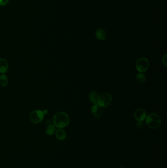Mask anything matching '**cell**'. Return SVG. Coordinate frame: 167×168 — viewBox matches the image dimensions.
I'll list each match as a JSON object with an SVG mask.
<instances>
[{
	"label": "cell",
	"instance_id": "1",
	"mask_svg": "<svg viewBox=\"0 0 167 168\" xmlns=\"http://www.w3.org/2000/svg\"><path fill=\"white\" fill-rule=\"evenodd\" d=\"M52 122L55 127L58 129H64L69 125L70 118L66 113L59 112L54 115Z\"/></svg>",
	"mask_w": 167,
	"mask_h": 168
},
{
	"label": "cell",
	"instance_id": "2",
	"mask_svg": "<svg viewBox=\"0 0 167 168\" xmlns=\"http://www.w3.org/2000/svg\"><path fill=\"white\" fill-rule=\"evenodd\" d=\"M147 125L152 129H158L160 127L161 120L159 115L155 113H151L148 115L145 118Z\"/></svg>",
	"mask_w": 167,
	"mask_h": 168
},
{
	"label": "cell",
	"instance_id": "3",
	"mask_svg": "<svg viewBox=\"0 0 167 168\" xmlns=\"http://www.w3.org/2000/svg\"><path fill=\"white\" fill-rule=\"evenodd\" d=\"M149 63L148 59L140 58L138 59L136 63L135 67L137 70L139 72H144L149 68Z\"/></svg>",
	"mask_w": 167,
	"mask_h": 168
},
{
	"label": "cell",
	"instance_id": "4",
	"mask_svg": "<svg viewBox=\"0 0 167 168\" xmlns=\"http://www.w3.org/2000/svg\"><path fill=\"white\" fill-rule=\"evenodd\" d=\"M112 100V98L109 94L108 93H104L99 95L98 103L99 105L101 107L105 108L111 104V102Z\"/></svg>",
	"mask_w": 167,
	"mask_h": 168
},
{
	"label": "cell",
	"instance_id": "5",
	"mask_svg": "<svg viewBox=\"0 0 167 168\" xmlns=\"http://www.w3.org/2000/svg\"><path fill=\"white\" fill-rule=\"evenodd\" d=\"M44 118V113L40 110L33 111L30 114L29 120L32 123L35 124L41 122Z\"/></svg>",
	"mask_w": 167,
	"mask_h": 168
},
{
	"label": "cell",
	"instance_id": "6",
	"mask_svg": "<svg viewBox=\"0 0 167 168\" xmlns=\"http://www.w3.org/2000/svg\"><path fill=\"white\" fill-rule=\"evenodd\" d=\"M134 118L139 122H142L147 117V113L143 109L138 108L134 112Z\"/></svg>",
	"mask_w": 167,
	"mask_h": 168
},
{
	"label": "cell",
	"instance_id": "7",
	"mask_svg": "<svg viewBox=\"0 0 167 168\" xmlns=\"http://www.w3.org/2000/svg\"><path fill=\"white\" fill-rule=\"evenodd\" d=\"M92 113L96 118H100L102 113H103V110L100 106L98 104H94L92 107L91 109Z\"/></svg>",
	"mask_w": 167,
	"mask_h": 168
},
{
	"label": "cell",
	"instance_id": "8",
	"mask_svg": "<svg viewBox=\"0 0 167 168\" xmlns=\"http://www.w3.org/2000/svg\"><path fill=\"white\" fill-rule=\"evenodd\" d=\"M9 67V64L7 60L5 58H0V73L5 74Z\"/></svg>",
	"mask_w": 167,
	"mask_h": 168
},
{
	"label": "cell",
	"instance_id": "9",
	"mask_svg": "<svg viewBox=\"0 0 167 168\" xmlns=\"http://www.w3.org/2000/svg\"><path fill=\"white\" fill-rule=\"evenodd\" d=\"M55 136L59 141H63L66 138V132L63 129H58L55 132Z\"/></svg>",
	"mask_w": 167,
	"mask_h": 168
},
{
	"label": "cell",
	"instance_id": "10",
	"mask_svg": "<svg viewBox=\"0 0 167 168\" xmlns=\"http://www.w3.org/2000/svg\"><path fill=\"white\" fill-rule=\"evenodd\" d=\"M106 36H107V35H106V32L103 29H98L96 31V37H97L98 39L100 40L101 41L105 40L106 39Z\"/></svg>",
	"mask_w": 167,
	"mask_h": 168
},
{
	"label": "cell",
	"instance_id": "11",
	"mask_svg": "<svg viewBox=\"0 0 167 168\" xmlns=\"http://www.w3.org/2000/svg\"><path fill=\"white\" fill-rule=\"evenodd\" d=\"M8 79L5 74H2L0 75V86L3 87H5L8 85Z\"/></svg>",
	"mask_w": 167,
	"mask_h": 168
},
{
	"label": "cell",
	"instance_id": "12",
	"mask_svg": "<svg viewBox=\"0 0 167 168\" xmlns=\"http://www.w3.org/2000/svg\"><path fill=\"white\" fill-rule=\"evenodd\" d=\"M99 97V95H98V94L94 91L91 92L89 94L90 100L94 104H97L98 103Z\"/></svg>",
	"mask_w": 167,
	"mask_h": 168
},
{
	"label": "cell",
	"instance_id": "13",
	"mask_svg": "<svg viewBox=\"0 0 167 168\" xmlns=\"http://www.w3.org/2000/svg\"><path fill=\"white\" fill-rule=\"evenodd\" d=\"M56 129L54 125H49L48 126L46 129V133L48 136H51L55 133Z\"/></svg>",
	"mask_w": 167,
	"mask_h": 168
},
{
	"label": "cell",
	"instance_id": "14",
	"mask_svg": "<svg viewBox=\"0 0 167 168\" xmlns=\"http://www.w3.org/2000/svg\"><path fill=\"white\" fill-rule=\"evenodd\" d=\"M136 79L140 83H144L146 81V77L144 74L141 72H139L137 74Z\"/></svg>",
	"mask_w": 167,
	"mask_h": 168
},
{
	"label": "cell",
	"instance_id": "15",
	"mask_svg": "<svg viewBox=\"0 0 167 168\" xmlns=\"http://www.w3.org/2000/svg\"><path fill=\"white\" fill-rule=\"evenodd\" d=\"M162 63L165 67H167V54H165L162 57Z\"/></svg>",
	"mask_w": 167,
	"mask_h": 168
},
{
	"label": "cell",
	"instance_id": "16",
	"mask_svg": "<svg viewBox=\"0 0 167 168\" xmlns=\"http://www.w3.org/2000/svg\"><path fill=\"white\" fill-rule=\"evenodd\" d=\"M9 0H0V6H4L8 3Z\"/></svg>",
	"mask_w": 167,
	"mask_h": 168
}]
</instances>
